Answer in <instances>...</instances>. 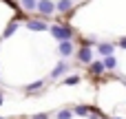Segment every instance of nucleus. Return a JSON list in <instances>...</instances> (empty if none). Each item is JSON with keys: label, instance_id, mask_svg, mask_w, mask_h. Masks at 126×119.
<instances>
[{"label": "nucleus", "instance_id": "nucleus-1", "mask_svg": "<svg viewBox=\"0 0 126 119\" xmlns=\"http://www.w3.org/2000/svg\"><path fill=\"white\" fill-rule=\"evenodd\" d=\"M49 31H51V35L58 40V42H64V40H73V26H69V24H53V26H49Z\"/></svg>", "mask_w": 126, "mask_h": 119}, {"label": "nucleus", "instance_id": "nucleus-2", "mask_svg": "<svg viewBox=\"0 0 126 119\" xmlns=\"http://www.w3.org/2000/svg\"><path fill=\"white\" fill-rule=\"evenodd\" d=\"M75 57H78L80 64H91V62H93V51H91V46H80V49L75 51Z\"/></svg>", "mask_w": 126, "mask_h": 119}, {"label": "nucleus", "instance_id": "nucleus-3", "mask_svg": "<svg viewBox=\"0 0 126 119\" xmlns=\"http://www.w3.org/2000/svg\"><path fill=\"white\" fill-rule=\"evenodd\" d=\"M35 11H40V15H53L55 13V2L53 0H38V9Z\"/></svg>", "mask_w": 126, "mask_h": 119}, {"label": "nucleus", "instance_id": "nucleus-4", "mask_svg": "<svg viewBox=\"0 0 126 119\" xmlns=\"http://www.w3.org/2000/svg\"><path fill=\"white\" fill-rule=\"evenodd\" d=\"M58 53H60L62 57H71V55L75 53V44H73V40H64V42H60V44H58Z\"/></svg>", "mask_w": 126, "mask_h": 119}, {"label": "nucleus", "instance_id": "nucleus-5", "mask_svg": "<svg viewBox=\"0 0 126 119\" xmlns=\"http://www.w3.org/2000/svg\"><path fill=\"white\" fill-rule=\"evenodd\" d=\"M115 46H117V44H111V42H100V44H97V53H100L102 57H109V55H113V53H115Z\"/></svg>", "mask_w": 126, "mask_h": 119}, {"label": "nucleus", "instance_id": "nucleus-6", "mask_svg": "<svg viewBox=\"0 0 126 119\" xmlns=\"http://www.w3.org/2000/svg\"><path fill=\"white\" fill-rule=\"evenodd\" d=\"M106 68H104V64H102V60H93L91 64H89V73L91 75H102Z\"/></svg>", "mask_w": 126, "mask_h": 119}, {"label": "nucleus", "instance_id": "nucleus-7", "mask_svg": "<svg viewBox=\"0 0 126 119\" xmlns=\"http://www.w3.org/2000/svg\"><path fill=\"white\" fill-rule=\"evenodd\" d=\"M27 29H29V31H47L49 26H47V22H42V20H29V22H27Z\"/></svg>", "mask_w": 126, "mask_h": 119}, {"label": "nucleus", "instance_id": "nucleus-8", "mask_svg": "<svg viewBox=\"0 0 126 119\" xmlns=\"http://www.w3.org/2000/svg\"><path fill=\"white\" fill-rule=\"evenodd\" d=\"M66 68H69V64L66 62H60L53 71H51V79H58V77H62L64 73H66Z\"/></svg>", "mask_w": 126, "mask_h": 119}, {"label": "nucleus", "instance_id": "nucleus-9", "mask_svg": "<svg viewBox=\"0 0 126 119\" xmlns=\"http://www.w3.org/2000/svg\"><path fill=\"white\" fill-rule=\"evenodd\" d=\"M73 9V0H58V4H55V11H60V13H69Z\"/></svg>", "mask_w": 126, "mask_h": 119}, {"label": "nucleus", "instance_id": "nucleus-10", "mask_svg": "<svg viewBox=\"0 0 126 119\" xmlns=\"http://www.w3.org/2000/svg\"><path fill=\"white\" fill-rule=\"evenodd\" d=\"M102 64H104L106 71H115V68H117V57H115V55H109V57L102 60Z\"/></svg>", "mask_w": 126, "mask_h": 119}, {"label": "nucleus", "instance_id": "nucleus-11", "mask_svg": "<svg viewBox=\"0 0 126 119\" xmlns=\"http://www.w3.org/2000/svg\"><path fill=\"white\" fill-rule=\"evenodd\" d=\"M20 4H22L24 11H35L38 9V0H20Z\"/></svg>", "mask_w": 126, "mask_h": 119}, {"label": "nucleus", "instance_id": "nucleus-12", "mask_svg": "<svg viewBox=\"0 0 126 119\" xmlns=\"http://www.w3.org/2000/svg\"><path fill=\"white\" fill-rule=\"evenodd\" d=\"M42 86H44V82H42V79H38V82H33V84L24 86V91H27V93H35V91H40Z\"/></svg>", "mask_w": 126, "mask_h": 119}, {"label": "nucleus", "instance_id": "nucleus-13", "mask_svg": "<svg viewBox=\"0 0 126 119\" xmlns=\"http://www.w3.org/2000/svg\"><path fill=\"white\" fill-rule=\"evenodd\" d=\"M89 113H91L89 106H75L73 108V115H80V117H89Z\"/></svg>", "mask_w": 126, "mask_h": 119}, {"label": "nucleus", "instance_id": "nucleus-14", "mask_svg": "<svg viewBox=\"0 0 126 119\" xmlns=\"http://www.w3.org/2000/svg\"><path fill=\"white\" fill-rule=\"evenodd\" d=\"M16 31H18V22L13 20V22H11V24H9L7 29H4V33H2V38H9V35H13Z\"/></svg>", "mask_w": 126, "mask_h": 119}, {"label": "nucleus", "instance_id": "nucleus-15", "mask_svg": "<svg viewBox=\"0 0 126 119\" xmlns=\"http://www.w3.org/2000/svg\"><path fill=\"white\" fill-rule=\"evenodd\" d=\"M55 117H58V119H71V117H73V110H69V108H62V110H60Z\"/></svg>", "mask_w": 126, "mask_h": 119}, {"label": "nucleus", "instance_id": "nucleus-16", "mask_svg": "<svg viewBox=\"0 0 126 119\" xmlns=\"http://www.w3.org/2000/svg\"><path fill=\"white\" fill-rule=\"evenodd\" d=\"M64 84H66V86H73V84H80V75H69V77L64 79Z\"/></svg>", "mask_w": 126, "mask_h": 119}, {"label": "nucleus", "instance_id": "nucleus-17", "mask_svg": "<svg viewBox=\"0 0 126 119\" xmlns=\"http://www.w3.org/2000/svg\"><path fill=\"white\" fill-rule=\"evenodd\" d=\"M117 46H122V49H126V38H122V40L117 42Z\"/></svg>", "mask_w": 126, "mask_h": 119}, {"label": "nucleus", "instance_id": "nucleus-18", "mask_svg": "<svg viewBox=\"0 0 126 119\" xmlns=\"http://www.w3.org/2000/svg\"><path fill=\"white\" fill-rule=\"evenodd\" d=\"M33 119H49V115H44V113H42V115H35Z\"/></svg>", "mask_w": 126, "mask_h": 119}, {"label": "nucleus", "instance_id": "nucleus-19", "mask_svg": "<svg viewBox=\"0 0 126 119\" xmlns=\"http://www.w3.org/2000/svg\"><path fill=\"white\" fill-rule=\"evenodd\" d=\"M2 102H4V99H2V93H0V106H2Z\"/></svg>", "mask_w": 126, "mask_h": 119}, {"label": "nucleus", "instance_id": "nucleus-20", "mask_svg": "<svg viewBox=\"0 0 126 119\" xmlns=\"http://www.w3.org/2000/svg\"><path fill=\"white\" fill-rule=\"evenodd\" d=\"M4 2H9V4H13V0H4Z\"/></svg>", "mask_w": 126, "mask_h": 119}, {"label": "nucleus", "instance_id": "nucleus-21", "mask_svg": "<svg viewBox=\"0 0 126 119\" xmlns=\"http://www.w3.org/2000/svg\"><path fill=\"white\" fill-rule=\"evenodd\" d=\"M113 119H120V117H113Z\"/></svg>", "mask_w": 126, "mask_h": 119}, {"label": "nucleus", "instance_id": "nucleus-22", "mask_svg": "<svg viewBox=\"0 0 126 119\" xmlns=\"http://www.w3.org/2000/svg\"><path fill=\"white\" fill-rule=\"evenodd\" d=\"M124 84H126V79H124Z\"/></svg>", "mask_w": 126, "mask_h": 119}, {"label": "nucleus", "instance_id": "nucleus-23", "mask_svg": "<svg viewBox=\"0 0 126 119\" xmlns=\"http://www.w3.org/2000/svg\"><path fill=\"white\" fill-rule=\"evenodd\" d=\"M0 119H2V117H0Z\"/></svg>", "mask_w": 126, "mask_h": 119}]
</instances>
